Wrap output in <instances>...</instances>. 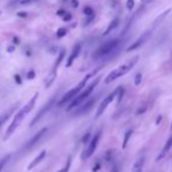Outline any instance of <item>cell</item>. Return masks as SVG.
I'll use <instances>...</instances> for the list:
<instances>
[{
    "label": "cell",
    "mask_w": 172,
    "mask_h": 172,
    "mask_svg": "<svg viewBox=\"0 0 172 172\" xmlns=\"http://www.w3.org/2000/svg\"><path fill=\"white\" fill-rule=\"evenodd\" d=\"M138 60H139V58H138V56H135V58H132L129 62L124 63V65H122V66H120V67L116 68V69H114V70L110 72L109 75L105 77L104 82L110 83V82H112V81H115L116 79H118V77H121V76L125 75L128 72H130V70L132 69V67L138 62Z\"/></svg>",
    "instance_id": "obj_2"
},
{
    "label": "cell",
    "mask_w": 172,
    "mask_h": 172,
    "mask_svg": "<svg viewBox=\"0 0 172 172\" xmlns=\"http://www.w3.org/2000/svg\"><path fill=\"white\" fill-rule=\"evenodd\" d=\"M127 7H128V9H132V8L135 7V1L134 0H128L127 1Z\"/></svg>",
    "instance_id": "obj_22"
},
{
    "label": "cell",
    "mask_w": 172,
    "mask_h": 172,
    "mask_svg": "<svg viewBox=\"0 0 172 172\" xmlns=\"http://www.w3.org/2000/svg\"><path fill=\"white\" fill-rule=\"evenodd\" d=\"M51 104H52V103H49V104H46V107H45V108H44V109H42V110H41V112H40V114H37V117H35V118H34V120H33V121H32V124H30V125H34V124L37 123V121L40 120L41 117H42V115H44V114H45V112L47 111V110H48L49 108H51Z\"/></svg>",
    "instance_id": "obj_15"
},
{
    "label": "cell",
    "mask_w": 172,
    "mask_h": 172,
    "mask_svg": "<svg viewBox=\"0 0 172 172\" xmlns=\"http://www.w3.org/2000/svg\"><path fill=\"white\" fill-rule=\"evenodd\" d=\"M94 102H95V100H91V101H89L87 104H84V107H82L80 110H79V112H86L88 111V109H90L91 107H93V104H94Z\"/></svg>",
    "instance_id": "obj_16"
},
{
    "label": "cell",
    "mask_w": 172,
    "mask_h": 172,
    "mask_svg": "<svg viewBox=\"0 0 172 172\" xmlns=\"http://www.w3.org/2000/svg\"><path fill=\"white\" fill-rule=\"evenodd\" d=\"M34 1H37V0H21L20 2L23 4V5H26V4H32V2H34Z\"/></svg>",
    "instance_id": "obj_25"
},
{
    "label": "cell",
    "mask_w": 172,
    "mask_h": 172,
    "mask_svg": "<svg viewBox=\"0 0 172 172\" xmlns=\"http://www.w3.org/2000/svg\"><path fill=\"white\" fill-rule=\"evenodd\" d=\"M98 81H100V77H97V79L91 83L90 86H88L86 89H83L82 91H81V93H80V94H79V95H77V96L69 103V105L67 107V110H72V109H74V108H76V107H79V105L82 104L83 102L90 96V94L93 93V90L95 89V87L97 86Z\"/></svg>",
    "instance_id": "obj_4"
},
{
    "label": "cell",
    "mask_w": 172,
    "mask_h": 172,
    "mask_svg": "<svg viewBox=\"0 0 172 172\" xmlns=\"http://www.w3.org/2000/svg\"><path fill=\"white\" fill-rule=\"evenodd\" d=\"M100 137H101V132H97L96 135L91 138V141H90L89 144H88L87 149L84 150L82 153L83 160H86V159H88L89 157L93 156V153L95 152V150H96V148H97V144H98V142H100Z\"/></svg>",
    "instance_id": "obj_6"
},
{
    "label": "cell",
    "mask_w": 172,
    "mask_h": 172,
    "mask_svg": "<svg viewBox=\"0 0 172 172\" xmlns=\"http://www.w3.org/2000/svg\"><path fill=\"white\" fill-rule=\"evenodd\" d=\"M72 5H73L74 7H77V5H79V2H77L76 0H73V1H72Z\"/></svg>",
    "instance_id": "obj_29"
},
{
    "label": "cell",
    "mask_w": 172,
    "mask_h": 172,
    "mask_svg": "<svg viewBox=\"0 0 172 172\" xmlns=\"http://www.w3.org/2000/svg\"><path fill=\"white\" fill-rule=\"evenodd\" d=\"M149 34H150V32L145 33V34H143L142 37H139L138 40H136V41L134 42V44H132V45L129 46V47H128V52H131V51H134V49H136V48H138V47L142 45L143 42H144V41H145V40H146L148 37H149Z\"/></svg>",
    "instance_id": "obj_11"
},
{
    "label": "cell",
    "mask_w": 172,
    "mask_h": 172,
    "mask_svg": "<svg viewBox=\"0 0 172 172\" xmlns=\"http://www.w3.org/2000/svg\"><path fill=\"white\" fill-rule=\"evenodd\" d=\"M143 2H149V1H151V0H142Z\"/></svg>",
    "instance_id": "obj_30"
},
{
    "label": "cell",
    "mask_w": 172,
    "mask_h": 172,
    "mask_svg": "<svg viewBox=\"0 0 172 172\" xmlns=\"http://www.w3.org/2000/svg\"><path fill=\"white\" fill-rule=\"evenodd\" d=\"M46 132H47V128H44V129H41V130H40V131L37 132V135H35L34 137H33V138H32V139H30V141H28V143H27V148H30V146H33V145H34L35 143L39 142V141L41 139V137L45 135Z\"/></svg>",
    "instance_id": "obj_12"
},
{
    "label": "cell",
    "mask_w": 172,
    "mask_h": 172,
    "mask_svg": "<svg viewBox=\"0 0 172 172\" xmlns=\"http://www.w3.org/2000/svg\"><path fill=\"white\" fill-rule=\"evenodd\" d=\"M70 160H72V159H70V158H68L67 164L65 165V167H62L60 171H58V172H68L69 171V167H70Z\"/></svg>",
    "instance_id": "obj_21"
},
{
    "label": "cell",
    "mask_w": 172,
    "mask_h": 172,
    "mask_svg": "<svg viewBox=\"0 0 172 172\" xmlns=\"http://www.w3.org/2000/svg\"><path fill=\"white\" fill-rule=\"evenodd\" d=\"M66 34H67V30H66V28H59L58 32H56V35H58L59 37H65Z\"/></svg>",
    "instance_id": "obj_20"
},
{
    "label": "cell",
    "mask_w": 172,
    "mask_h": 172,
    "mask_svg": "<svg viewBox=\"0 0 172 172\" xmlns=\"http://www.w3.org/2000/svg\"><path fill=\"white\" fill-rule=\"evenodd\" d=\"M15 80H16V83H21V79L19 75H15Z\"/></svg>",
    "instance_id": "obj_28"
},
{
    "label": "cell",
    "mask_w": 172,
    "mask_h": 172,
    "mask_svg": "<svg viewBox=\"0 0 172 172\" xmlns=\"http://www.w3.org/2000/svg\"><path fill=\"white\" fill-rule=\"evenodd\" d=\"M141 79H142V75H141V74L136 75V79H135V84H136V86H138V84L141 83Z\"/></svg>",
    "instance_id": "obj_24"
},
{
    "label": "cell",
    "mask_w": 172,
    "mask_h": 172,
    "mask_svg": "<svg viewBox=\"0 0 172 172\" xmlns=\"http://www.w3.org/2000/svg\"><path fill=\"white\" fill-rule=\"evenodd\" d=\"M172 148V136L166 141V143H165V145L163 146V149H162V151H160V153H159V156H158L157 160H160L162 158H164L167 153H169V151L171 150Z\"/></svg>",
    "instance_id": "obj_9"
},
{
    "label": "cell",
    "mask_w": 172,
    "mask_h": 172,
    "mask_svg": "<svg viewBox=\"0 0 172 172\" xmlns=\"http://www.w3.org/2000/svg\"><path fill=\"white\" fill-rule=\"evenodd\" d=\"M131 132H132V130H129L125 136H124V141H123V149H125V146H127L128 144V141H129V138H130V136H131Z\"/></svg>",
    "instance_id": "obj_18"
},
{
    "label": "cell",
    "mask_w": 172,
    "mask_h": 172,
    "mask_svg": "<svg viewBox=\"0 0 172 172\" xmlns=\"http://www.w3.org/2000/svg\"><path fill=\"white\" fill-rule=\"evenodd\" d=\"M93 74H89L87 75L84 79H83L81 82L79 83L75 88H73V89H70L69 91H68L67 94H65L63 96H62V98H61L60 101H59V103H58V105L59 107H63V105H66L67 103H70L73 100H74L80 93H81V90H83V88L86 87V84H87V81L90 79V76H91Z\"/></svg>",
    "instance_id": "obj_3"
},
{
    "label": "cell",
    "mask_w": 172,
    "mask_h": 172,
    "mask_svg": "<svg viewBox=\"0 0 172 172\" xmlns=\"http://www.w3.org/2000/svg\"><path fill=\"white\" fill-rule=\"evenodd\" d=\"M117 93H118V89L115 90V91H112L110 95H108V96H107V97H105L104 100L102 101V103L100 104L97 111H96V118H97V117H100V116H101V115L104 112V110L107 109V107H108V105L110 104L112 101H114V98H115V96H116V94H117Z\"/></svg>",
    "instance_id": "obj_7"
},
{
    "label": "cell",
    "mask_w": 172,
    "mask_h": 172,
    "mask_svg": "<svg viewBox=\"0 0 172 172\" xmlns=\"http://www.w3.org/2000/svg\"><path fill=\"white\" fill-rule=\"evenodd\" d=\"M144 160H145V157L142 156L141 158H138L135 162V164L132 165V172H142L143 166H144Z\"/></svg>",
    "instance_id": "obj_13"
},
{
    "label": "cell",
    "mask_w": 172,
    "mask_h": 172,
    "mask_svg": "<svg viewBox=\"0 0 172 172\" xmlns=\"http://www.w3.org/2000/svg\"><path fill=\"white\" fill-rule=\"evenodd\" d=\"M9 158H11V156L8 155V156H6V157H5L4 159H2V160H1V162H0V172L2 171L4 166H5V165H6V163H7L8 160H9Z\"/></svg>",
    "instance_id": "obj_19"
},
{
    "label": "cell",
    "mask_w": 172,
    "mask_h": 172,
    "mask_svg": "<svg viewBox=\"0 0 172 172\" xmlns=\"http://www.w3.org/2000/svg\"><path fill=\"white\" fill-rule=\"evenodd\" d=\"M171 130H172V125H171Z\"/></svg>",
    "instance_id": "obj_31"
},
{
    "label": "cell",
    "mask_w": 172,
    "mask_h": 172,
    "mask_svg": "<svg viewBox=\"0 0 172 172\" xmlns=\"http://www.w3.org/2000/svg\"><path fill=\"white\" fill-rule=\"evenodd\" d=\"M11 112H12V109H11V110H8L7 112H5V114H4V115L0 117V127H1V125L5 123V121L8 118V116H9V114H11Z\"/></svg>",
    "instance_id": "obj_17"
},
{
    "label": "cell",
    "mask_w": 172,
    "mask_h": 172,
    "mask_svg": "<svg viewBox=\"0 0 172 172\" xmlns=\"http://www.w3.org/2000/svg\"><path fill=\"white\" fill-rule=\"evenodd\" d=\"M45 157H46V150H42V151H41V152L37 155V157H35L34 159H33V160H32V162H30V165L27 166V169H28V170H33V169H34V167H35L37 164H40V163H41V162L45 159Z\"/></svg>",
    "instance_id": "obj_8"
},
{
    "label": "cell",
    "mask_w": 172,
    "mask_h": 172,
    "mask_svg": "<svg viewBox=\"0 0 172 172\" xmlns=\"http://www.w3.org/2000/svg\"><path fill=\"white\" fill-rule=\"evenodd\" d=\"M27 76H28V79H34V76H35V74H34V72H33V70H30V73H28V75H27Z\"/></svg>",
    "instance_id": "obj_27"
},
{
    "label": "cell",
    "mask_w": 172,
    "mask_h": 172,
    "mask_svg": "<svg viewBox=\"0 0 172 172\" xmlns=\"http://www.w3.org/2000/svg\"><path fill=\"white\" fill-rule=\"evenodd\" d=\"M39 96V94H34V96L30 98V101L26 103V104L23 105V108L19 110V111L15 114L14 118L12 121V123H11V125L8 127V129L6 130V135H5V139H7L9 136L12 135L13 132H14L15 130H16V128L19 127V124L21 123L23 121V118L27 116V114H30V110L34 108V105H35V102H37V98Z\"/></svg>",
    "instance_id": "obj_1"
},
{
    "label": "cell",
    "mask_w": 172,
    "mask_h": 172,
    "mask_svg": "<svg viewBox=\"0 0 172 172\" xmlns=\"http://www.w3.org/2000/svg\"><path fill=\"white\" fill-rule=\"evenodd\" d=\"M70 19H72V15L70 14H65V18H63V20H65V21H69V20H70Z\"/></svg>",
    "instance_id": "obj_26"
},
{
    "label": "cell",
    "mask_w": 172,
    "mask_h": 172,
    "mask_svg": "<svg viewBox=\"0 0 172 172\" xmlns=\"http://www.w3.org/2000/svg\"><path fill=\"white\" fill-rule=\"evenodd\" d=\"M118 45H120V40H118V39H112L110 41L103 44L101 47H98L97 49L94 52L93 58H94V59H100V58L107 56V55L111 54V53L116 49V47Z\"/></svg>",
    "instance_id": "obj_5"
},
{
    "label": "cell",
    "mask_w": 172,
    "mask_h": 172,
    "mask_svg": "<svg viewBox=\"0 0 172 172\" xmlns=\"http://www.w3.org/2000/svg\"><path fill=\"white\" fill-rule=\"evenodd\" d=\"M118 23H120V21H118V19H114V20L111 21V23L109 25V27H108V28L105 30L104 33H103V37H105V35H107L108 33H110L112 30H115V28H116V27L118 26Z\"/></svg>",
    "instance_id": "obj_14"
},
{
    "label": "cell",
    "mask_w": 172,
    "mask_h": 172,
    "mask_svg": "<svg viewBox=\"0 0 172 172\" xmlns=\"http://www.w3.org/2000/svg\"><path fill=\"white\" fill-rule=\"evenodd\" d=\"M83 12H84V14L89 15V16H91V15H93V13H94V12H93V8H91V7H86L84 9H83Z\"/></svg>",
    "instance_id": "obj_23"
},
{
    "label": "cell",
    "mask_w": 172,
    "mask_h": 172,
    "mask_svg": "<svg viewBox=\"0 0 172 172\" xmlns=\"http://www.w3.org/2000/svg\"><path fill=\"white\" fill-rule=\"evenodd\" d=\"M80 52H81V45L79 44V45H76L74 48H73V52H72V54H70V56H69V59H68L67 61V67H70V66L73 65V62H74L75 59L79 56Z\"/></svg>",
    "instance_id": "obj_10"
}]
</instances>
